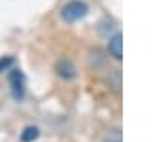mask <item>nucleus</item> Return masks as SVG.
<instances>
[{"mask_svg":"<svg viewBox=\"0 0 155 142\" xmlns=\"http://www.w3.org/2000/svg\"><path fill=\"white\" fill-rule=\"evenodd\" d=\"M89 13V6L81 2V0H72V2L64 4V8L61 10V17H63L66 23H76L83 19L85 15Z\"/></svg>","mask_w":155,"mask_h":142,"instance_id":"obj_1","label":"nucleus"},{"mask_svg":"<svg viewBox=\"0 0 155 142\" xmlns=\"http://www.w3.org/2000/svg\"><path fill=\"white\" fill-rule=\"evenodd\" d=\"M10 83H12V95H13V99L21 100L23 97H25V76H23L21 72H13L10 76Z\"/></svg>","mask_w":155,"mask_h":142,"instance_id":"obj_2","label":"nucleus"},{"mask_svg":"<svg viewBox=\"0 0 155 142\" xmlns=\"http://www.w3.org/2000/svg\"><path fill=\"white\" fill-rule=\"evenodd\" d=\"M108 51H110V55L115 61L123 59V36L119 32L115 34L114 38H110V42H108Z\"/></svg>","mask_w":155,"mask_h":142,"instance_id":"obj_3","label":"nucleus"},{"mask_svg":"<svg viewBox=\"0 0 155 142\" xmlns=\"http://www.w3.org/2000/svg\"><path fill=\"white\" fill-rule=\"evenodd\" d=\"M57 72H59L61 78H64V80H72V78L76 76V68H74V65L68 59H64V61L57 63Z\"/></svg>","mask_w":155,"mask_h":142,"instance_id":"obj_4","label":"nucleus"},{"mask_svg":"<svg viewBox=\"0 0 155 142\" xmlns=\"http://www.w3.org/2000/svg\"><path fill=\"white\" fill-rule=\"evenodd\" d=\"M40 137V129L34 127V125H30V127H25L21 133V142H32Z\"/></svg>","mask_w":155,"mask_h":142,"instance_id":"obj_5","label":"nucleus"},{"mask_svg":"<svg viewBox=\"0 0 155 142\" xmlns=\"http://www.w3.org/2000/svg\"><path fill=\"white\" fill-rule=\"evenodd\" d=\"M15 63V59L12 57V55H6V57H0V74L2 72H6L8 68H10L12 65Z\"/></svg>","mask_w":155,"mask_h":142,"instance_id":"obj_6","label":"nucleus"}]
</instances>
